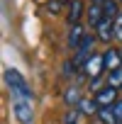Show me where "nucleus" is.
I'll list each match as a JSON object with an SVG mask.
<instances>
[{
	"label": "nucleus",
	"mask_w": 122,
	"mask_h": 124,
	"mask_svg": "<svg viewBox=\"0 0 122 124\" xmlns=\"http://www.w3.org/2000/svg\"><path fill=\"white\" fill-rule=\"evenodd\" d=\"M3 78H5V85H8V90L12 93V97H29V100H32V88L27 85V80H25V76H22L20 71L8 68V71L3 73Z\"/></svg>",
	"instance_id": "nucleus-1"
},
{
	"label": "nucleus",
	"mask_w": 122,
	"mask_h": 124,
	"mask_svg": "<svg viewBox=\"0 0 122 124\" xmlns=\"http://www.w3.org/2000/svg\"><path fill=\"white\" fill-rule=\"evenodd\" d=\"M12 114L17 124H32L34 119V105L29 97H12Z\"/></svg>",
	"instance_id": "nucleus-2"
},
{
	"label": "nucleus",
	"mask_w": 122,
	"mask_h": 124,
	"mask_svg": "<svg viewBox=\"0 0 122 124\" xmlns=\"http://www.w3.org/2000/svg\"><path fill=\"white\" fill-rule=\"evenodd\" d=\"M107 68H105V61H103V54H93L86 63H83V73L90 78V80H98L103 73H105Z\"/></svg>",
	"instance_id": "nucleus-3"
},
{
	"label": "nucleus",
	"mask_w": 122,
	"mask_h": 124,
	"mask_svg": "<svg viewBox=\"0 0 122 124\" xmlns=\"http://www.w3.org/2000/svg\"><path fill=\"white\" fill-rule=\"evenodd\" d=\"M117 95H120V88L105 85V88H100V90H98V93H95L93 97L98 100V105H100V107H112V105H115V102L120 100Z\"/></svg>",
	"instance_id": "nucleus-4"
},
{
	"label": "nucleus",
	"mask_w": 122,
	"mask_h": 124,
	"mask_svg": "<svg viewBox=\"0 0 122 124\" xmlns=\"http://www.w3.org/2000/svg\"><path fill=\"white\" fill-rule=\"evenodd\" d=\"M93 44H95V37H93V34H86V39H83L81 46L76 49V58H73V63H86V61L93 56Z\"/></svg>",
	"instance_id": "nucleus-5"
},
{
	"label": "nucleus",
	"mask_w": 122,
	"mask_h": 124,
	"mask_svg": "<svg viewBox=\"0 0 122 124\" xmlns=\"http://www.w3.org/2000/svg\"><path fill=\"white\" fill-rule=\"evenodd\" d=\"M86 12H88V8H86L83 0H71V3H69V15H66L69 27H71V24H81V17H83Z\"/></svg>",
	"instance_id": "nucleus-6"
},
{
	"label": "nucleus",
	"mask_w": 122,
	"mask_h": 124,
	"mask_svg": "<svg viewBox=\"0 0 122 124\" xmlns=\"http://www.w3.org/2000/svg\"><path fill=\"white\" fill-rule=\"evenodd\" d=\"M95 37L103 41V44H110L117 34H115V22H110V20H103L98 27H95Z\"/></svg>",
	"instance_id": "nucleus-7"
},
{
	"label": "nucleus",
	"mask_w": 122,
	"mask_h": 124,
	"mask_svg": "<svg viewBox=\"0 0 122 124\" xmlns=\"http://www.w3.org/2000/svg\"><path fill=\"white\" fill-rule=\"evenodd\" d=\"M86 17H88V24L95 29L103 20H105V12H103V5H98V3H90V8H88V12H86Z\"/></svg>",
	"instance_id": "nucleus-8"
},
{
	"label": "nucleus",
	"mask_w": 122,
	"mask_h": 124,
	"mask_svg": "<svg viewBox=\"0 0 122 124\" xmlns=\"http://www.w3.org/2000/svg\"><path fill=\"white\" fill-rule=\"evenodd\" d=\"M78 112L81 114H86V117H98V112H100V105H98V100L95 97H83L81 102H78Z\"/></svg>",
	"instance_id": "nucleus-9"
},
{
	"label": "nucleus",
	"mask_w": 122,
	"mask_h": 124,
	"mask_svg": "<svg viewBox=\"0 0 122 124\" xmlns=\"http://www.w3.org/2000/svg\"><path fill=\"white\" fill-rule=\"evenodd\" d=\"M86 29H83V24H71V32H69V46L71 49H78L81 46V41L86 39Z\"/></svg>",
	"instance_id": "nucleus-10"
},
{
	"label": "nucleus",
	"mask_w": 122,
	"mask_h": 124,
	"mask_svg": "<svg viewBox=\"0 0 122 124\" xmlns=\"http://www.w3.org/2000/svg\"><path fill=\"white\" fill-rule=\"evenodd\" d=\"M103 61H105V68L107 71H115L122 66V58H120V49H107L103 54Z\"/></svg>",
	"instance_id": "nucleus-11"
},
{
	"label": "nucleus",
	"mask_w": 122,
	"mask_h": 124,
	"mask_svg": "<svg viewBox=\"0 0 122 124\" xmlns=\"http://www.w3.org/2000/svg\"><path fill=\"white\" fill-rule=\"evenodd\" d=\"M103 12H105V20L115 22L120 17V8H117V0H105L103 3Z\"/></svg>",
	"instance_id": "nucleus-12"
},
{
	"label": "nucleus",
	"mask_w": 122,
	"mask_h": 124,
	"mask_svg": "<svg viewBox=\"0 0 122 124\" xmlns=\"http://www.w3.org/2000/svg\"><path fill=\"white\" fill-rule=\"evenodd\" d=\"M98 122H100V124H117L120 119H117V114H115L112 107H100V112H98Z\"/></svg>",
	"instance_id": "nucleus-13"
},
{
	"label": "nucleus",
	"mask_w": 122,
	"mask_h": 124,
	"mask_svg": "<svg viewBox=\"0 0 122 124\" xmlns=\"http://www.w3.org/2000/svg\"><path fill=\"white\" fill-rule=\"evenodd\" d=\"M83 97H81V93H78V88L76 85H71L66 93H64V102L69 105V107H78V102H81Z\"/></svg>",
	"instance_id": "nucleus-14"
},
{
	"label": "nucleus",
	"mask_w": 122,
	"mask_h": 124,
	"mask_svg": "<svg viewBox=\"0 0 122 124\" xmlns=\"http://www.w3.org/2000/svg\"><path fill=\"white\" fill-rule=\"evenodd\" d=\"M107 85L112 88H122V66L115 71H107Z\"/></svg>",
	"instance_id": "nucleus-15"
},
{
	"label": "nucleus",
	"mask_w": 122,
	"mask_h": 124,
	"mask_svg": "<svg viewBox=\"0 0 122 124\" xmlns=\"http://www.w3.org/2000/svg\"><path fill=\"white\" fill-rule=\"evenodd\" d=\"M59 8H61V3H59V0H51V3L46 5V12H51V15H59Z\"/></svg>",
	"instance_id": "nucleus-16"
},
{
	"label": "nucleus",
	"mask_w": 122,
	"mask_h": 124,
	"mask_svg": "<svg viewBox=\"0 0 122 124\" xmlns=\"http://www.w3.org/2000/svg\"><path fill=\"white\" fill-rule=\"evenodd\" d=\"M64 124H76V112H71V109H69V112L64 114Z\"/></svg>",
	"instance_id": "nucleus-17"
},
{
	"label": "nucleus",
	"mask_w": 122,
	"mask_h": 124,
	"mask_svg": "<svg viewBox=\"0 0 122 124\" xmlns=\"http://www.w3.org/2000/svg\"><path fill=\"white\" fill-rule=\"evenodd\" d=\"M115 34H117V37L122 39V12H120V17L115 20Z\"/></svg>",
	"instance_id": "nucleus-18"
},
{
	"label": "nucleus",
	"mask_w": 122,
	"mask_h": 124,
	"mask_svg": "<svg viewBox=\"0 0 122 124\" xmlns=\"http://www.w3.org/2000/svg\"><path fill=\"white\" fill-rule=\"evenodd\" d=\"M112 109H115V114H117V119L122 122V100H117V102L112 105Z\"/></svg>",
	"instance_id": "nucleus-19"
},
{
	"label": "nucleus",
	"mask_w": 122,
	"mask_h": 124,
	"mask_svg": "<svg viewBox=\"0 0 122 124\" xmlns=\"http://www.w3.org/2000/svg\"><path fill=\"white\" fill-rule=\"evenodd\" d=\"M59 3H61V5H69V3H71V0H59Z\"/></svg>",
	"instance_id": "nucleus-20"
},
{
	"label": "nucleus",
	"mask_w": 122,
	"mask_h": 124,
	"mask_svg": "<svg viewBox=\"0 0 122 124\" xmlns=\"http://www.w3.org/2000/svg\"><path fill=\"white\" fill-rule=\"evenodd\" d=\"M120 58H122V49H120Z\"/></svg>",
	"instance_id": "nucleus-21"
},
{
	"label": "nucleus",
	"mask_w": 122,
	"mask_h": 124,
	"mask_svg": "<svg viewBox=\"0 0 122 124\" xmlns=\"http://www.w3.org/2000/svg\"><path fill=\"white\" fill-rule=\"evenodd\" d=\"M120 90H122V88H120Z\"/></svg>",
	"instance_id": "nucleus-22"
}]
</instances>
